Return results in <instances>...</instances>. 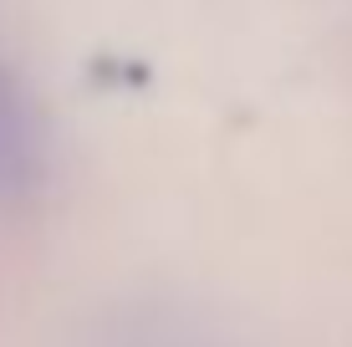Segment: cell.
Instances as JSON below:
<instances>
[{
    "instance_id": "6da1fadb",
    "label": "cell",
    "mask_w": 352,
    "mask_h": 347,
    "mask_svg": "<svg viewBox=\"0 0 352 347\" xmlns=\"http://www.w3.org/2000/svg\"><path fill=\"white\" fill-rule=\"evenodd\" d=\"M46 179V123L26 82L0 56V205H26Z\"/></svg>"
}]
</instances>
